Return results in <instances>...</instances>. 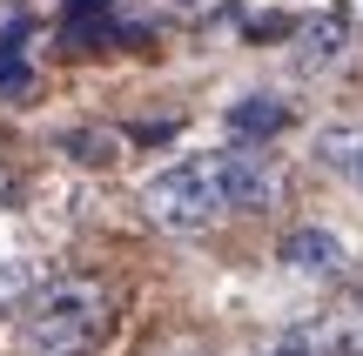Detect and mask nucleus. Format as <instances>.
Wrapping results in <instances>:
<instances>
[{
	"mask_svg": "<svg viewBox=\"0 0 363 356\" xmlns=\"http://www.w3.org/2000/svg\"><path fill=\"white\" fill-rule=\"evenodd\" d=\"M94 7H115V0H61V21H67V27H81Z\"/></svg>",
	"mask_w": 363,
	"mask_h": 356,
	"instance_id": "9d476101",
	"label": "nucleus"
},
{
	"mask_svg": "<svg viewBox=\"0 0 363 356\" xmlns=\"http://www.w3.org/2000/svg\"><path fill=\"white\" fill-rule=\"evenodd\" d=\"M21 34H27V27H7V40H0V101H21V94H27V61H21Z\"/></svg>",
	"mask_w": 363,
	"mask_h": 356,
	"instance_id": "1a4fd4ad",
	"label": "nucleus"
},
{
	"mask_svg": "<svg viewBox=\"0 0 363 356\" xmlns=\"http://www.w3.org/2000/svg\"><path fill=\"white\" fill-rule=\"evenodd\" d=\"M316 161L337 175H350V182L363 188V128H323L316 134Z\"/></svg>",
	"mask_w": 363,
	"mask_h": 356,
	"instance_id": "423d86ee",
	"label": "nucleus"
},
{
	"mask_svg": "<svg viewBox=\"0 0 363 356\" xmlns=\"http://www.w3.org/2000/svg\"><path fill=\"white\" fill-rule=\"evenodd\" d=\"M343 309H350V316H363V282H357L350 296H343Z\"/></svg>",
	"mask_w": 363,
	"mask_h": 356,
	"instance_id": "9b49d317",
	"label": "nucleus"
},
{
	"mask_svg": "<svg viewBox=\"0 0 363 356\" xmlns=\"http://www.w3.org/2000/svg\"><path fill=\"white\" fill-rule=\"evenodd\" d=\"M343 47H350V7H323L310 27H303V40H296V67L303 74H310V67H330Z\"/></svg>",
	"mask_w": 363,
	"mask_h": 356,
	"instance_id": "20e7f679",
	"label": "nucleus"
},
{
	"mask_svg": "<svg viewBox=\"0 0 363 356\" xmlns=\"http://www.w3.org/2000/svg\"><path fill=\"white\" fill-rule=\"evenodd\" d=\"M276 255H283V269H296V276H323V282L350 269V249H343L337 229H289Z\"/></svg>",
	"mask_w": 363,
	"mask_h": 356,
	"instance_id": "7ed1b4c3",
	"label": "nucleus"
},
{
	"mask_svg": "<svg viewBox=\"0 0 363 356\" xmlns=\"http://www.w3.org/2000/svg\"><path fill=\"white\" fill-rule=\"evenodd\" d=\"M276 188H283L276 161L256 142H235V148H208V155H182L169 168H155L142 182V209L162 229H216L222 215L269 209Z\"/></svg>",
	"mask_w": 363,
	"mask_h": 356,
	"instance_id": "f257e3e1",
	"label": "nucleus"
},
{
	"mask_svg": "<svg viewBox=\"0 0 363 356\" xmlns=\"http://www.w3.org/2000/svg\"><path fill=\"white\" fill-rule=\"evenodd\" d=\"M229 128L242 134V142H269V134L289 128V101H276V94H242V101L229 108Z\"/></svg>",
	"mask_w": 363,
	"mask_h": 356,
	"instance_id": "39448f33",
	"label": "nucleus"
},
{
	"mask_svg": "<svg viewBox=\"0 0 363 356\" xmlns=\"http://www.w3.org/2000/svg\"><path fill=\"white\" fill-rule=\"evenodd\" d=\"M40 282H48V269H40V263H0V316L21 309V303H34Z\"/></svg>",
	"mask_w": 363,
	"mask_h": 356,
	"instance_id": "6e6552de",
	"label": "nucleus"
},
{
	"mask_svg": "<svg viewBox=\"0 0 363 356\" xmlns=\"http://www.w3.org/2000/svg\"><path fill=\"white\" fill-rule=\"evenodd\" d=\"M0 202H7V175H0Z\"/></svg>",
	"mask_w": 363,
	"mask_h": 356,
	"instance_id": "f8f14e48",
	"label": "nucleus"
},
{
	"mask_svg": "<svg viewBox=\"0 0 363 356\" xmlns=\"http://www.w3.org/2000/svg\"><path fill=\"white\" fill-rule=\"evenodd\" d=\"M283 356H303V350H283Z\"/></svg>",
	"mask_w": 363,
	"mask_h": 356,
	"instance_id": "ddd939ff",
	"label": "nucleus"
},
{
	"mask_svg": "<svg viewBox=\"0 0 363 356\" xmlns=\"http://www.w3.org/2000/svg\"><path fill=\"white\" fill-rule=\"evenodd\" d=\"M310 356H363V316H330V323H310Z\"/></svg>",
	"mask_w": 363,
	"mask_h": 356,
	"instance_id": "0eeeda50",
	"label": "nucleus"
},
{
	"mask_svg": "<svg viewBox=\"0 0 363 356\" xmlns=\"http://www.w3.org/2000/svg\"><path fill=\"white\" fill-rule=\"evenodd\" d=\"M94 323H101V289L94 282H48L21 316V343L34 356H67L88 343Z\"/></svg>",
	"mask_w": 363,
	"mask_h": 356,
	"instance_id": "f03ea898",
	"label": "nucleus"
}]
</instances>
